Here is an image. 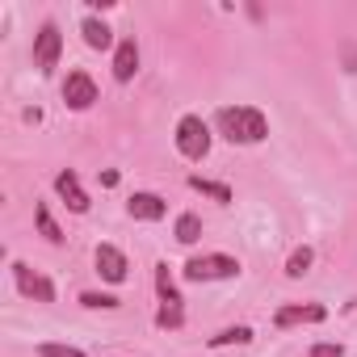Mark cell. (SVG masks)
<instances>
[{"instance_id":"cell-1","label":"cell","mask_w":357,"mask_h":357,"mask_svg":"<svg viewBox=\"0 0 357 357\" xmlns=\"http://www.w3.org/2000/svg\"><path fill=\"white\" fill-rule=\"evenodd\" d=\"M219 130H223V139H231V143H261V139L269 135V122H265V114L252 109V105H223V109H219Z\"/></svg>"},{"instance_id":"cell-2","label":"cell","mask_w":357,"mask_h":357,"mask_svg":"<svg viewBox=\"0 0 357 357\" xmlns=\"http://www.w3.org/2000/svg\"><path fill=\"white\" fill-rule=\"evenodd\" d=\"M176 147H181L185 160H202L211 151V130L198 114H185L181 122H176Z\"/></svg>"},{"instance_id":"cell-3","label":"cell","mask_w":357,"mask_h":357,"mask_svg":"<svg viewBox=\"0 0 357 357\" xmlns=\"http://www.w3.org/2000/svg\"><path fill=\"white\" fill-rule=\"evenodd\" d=\"M181 273L190 282H219V278H236L240 273V261L236 257H223V252H206V257H194Z\"/></svg>"},{"instance_id":"cell-4","label":"cell","mask_w":357,"mask_h":357,"mask_svg":"<svg viewBox=\"0 0 357 357\" xmlns=\"http://www.w3.org/2000/svg\"><path fill=\"white\" fill-rule=\"evenodd\" d=\"M59 51H63L59 26H55V22H43V30L34 34V68H38V72H51V68L59 63Z\"/></svg>"},{"instance_id":"cell-5","label":"cell","mask_w":357,"mask_h":357,"mask_svg":"<svg viewBox=\"0 0 357 357\" xmlns=\"http://www.w3.org/2000/svg\"><path fill=\"white\" fill-rule=\"evenodd\" d=\"M13 278H17V290H22L26 298H34V303H55V286H51L43 273H34L26 261H13Z\"/></svg>"},{"instance_id":"cell-6","label":"cell","mask_w":357,"mask_h":357,"mask_svg":"<svg viewBox=\"0 0 357 357\" xmlns=\"http://www.w3.org/2000/svg\"><path fill=\"white\" fill-rule=\"evenodd\" d=\"M63 101H68L72 109H89V105L97 101V84H93V76H89V72H72V76L63 80Z\"/></svg>"},{"instance_id":"cell-7","label":"cell","mask_w":357,"mask_h":357,"mask_svg":"<svg viewBox=\"0 0 357 357\" xmlns=\"http://www.w3.org/2000/svg\"><path fill=\"white\" fill-rule=\"evenodd\" d=\"M55 190H59V198H63V206H68V211H76V215H84V211H89V194L80 190V176H76L72 168H63V172L55 176Z\"/></svg>"},{"instance_id":"cell-8","label":"cell","mask_w":357,"mask_h":357,"mask_svg":"<svg viewBox=\"0 0 357 357\" xmlns=\"http://www.w3.org/2000/svg\"><path fill=\"white\" fill-rule=\"evenodd\" d=\"M97 273L105 278V282H126V257H122V248H114V244H97Z\"/></svg>"},{"instance_id":"cell-9","label":"cell","mask_w":357,"mask_h":357,"mask_svg":"<svg viewBox=\"0 0 357 357\" xmlns=\"http://www.w3.org/2000/svg\"><path fill=\"white\" fill-rule=\"evenodd\" d=\"M328 311L319 307V303H303V307H282L278 315H273V324L278 328H294V324H319Z\"/></svg>"},{"instance_id":"cell-10","label":"cell","mask_w":357,"mask_h":357,"mask_svg":"<svg viewBox=\"0 0 357 357\" xmlns=\"http://www.w3.org/2000/svg\"><path fill=\"white\" fill-rule=\"evenodd\" d=\"M126 211H130V219H143V223H155V219H164V198L160 194H135L130 202H126Z\"/></svg>"},{"instance_id":"cell-11","label":"cell","mask_w":357,"mask_h":357,"mask_svg":"<svg viewBox=\"0 0 357 357\" xmlns=\"http://www.w3.org/2000/svg\"><path fill=\"white\" fill-rule=\"evenodd\" d=\"M135 72H139V47H135V38H122L118 51H114V76L135 80Z\"/></svg>"},{"instance_id":"cell-12","label":"cell","mask_w":357,"mask_h":357,"mask_svg":"<svg viewBox=\"0 0 357 357\" xmlns=\"http://www.w3.org/2000/svg\"><path fill=\"white\" fill-rule=\"evenodd\" d=\"M80 34H84V43H89L93 51H105V47L114 43V34H109V26H105V22H97V17H84V26H80Z\"/></svg>"},{"instance_id":"cell-13","label":"cell","mask_w":357,"mask_h":357,"mask_svg":"<svg viewBox=\"0 0 357 357\" xmlns=\"http://www.w3.org/2000/svg\"><path fill=\"white\" fill-rule=\"evenodd\" d=\"M34 223H38V231H43V236H47V240H51V244H63V231H59V227H55V219H51V211H47V206H43V202H38V206H34Z\"/></svg>"},{"instance_id":"cell-14","label":"cell","mask_w":357,"mask_h":357,"mask_svg":"<svg viewBox=\"0 0 357 357\" xmlns=\"http://www.w3.org/2000/svg\"><path fill=\"white\" fill-rule=\"evenodd\" d=\"M198 236H202V219L198 215H181V219H176V240H181V244H198Z\"/></svg>"},{"instance_id":"cell-15","label":"cell","mask_w":357,"mask_h":357,"mask_svg":"<svg viewBox=\"0 0 357 357\" xmlns=\"http://www.w3.org/2000/svg\"><path fill=\"white\" fill-rule=\"evenodd\" d=\"M155 290H160V303H181V294H176V286H172L168 265H155Z\"/></svg>"},{"instance_id":"cell-16","label":"cell","mask_w":357,"mask_h":357,"mask_svg":"<svg viewBox=\"0 0 357 357\" xmlns=\"http://www.w3.org/2000/svg\"><path fill=\"white\" fill-rule=\"evenodd\" d=\"M155 324H160V328H181V324H185V311H181V303H160V311H155Z\"/></svg>"},{"instance_id":"cell-17","label":"cell","mask_w":357,"mask_h":357,"mask_svg":"<svg viewBox=\"0 0 357 357\" xmlns=\"http://www.w3.org/2000/svg\"><path fill=\"white\" fill-rule=\"evenodd\" d=\"M311 261H315V257H311V248L303 244V248H294V252H290V261H286V273H290V278H303V273L311 269Z\"/></svg>"},{"instance_id":"cell-18","label":"cell","mask_w":357,"mask_h":357,"mask_svg":"<svg viewBox=\"0 0 357 357\" xmlns=\"http://www.w3.org/2000/svg\"><path fill=\"white\" fill-rule=\"evenodd\" d=\"M190 185H194L198 194H206V198H215V202H231V190H227V185H215V181H202V176H190Z\"/></svg>"},{"instance_id":"cell-19","label":"cell","mask_w":357,"mask_h":357,"mask_svg":"<svg viewBox=\"0 0 357 357\" xmlns=\"http://www.w3.org/2000/svg\"><path fill=\"white\" fill-rule=\"evenodd\" d=\"M252 340V328H227V332H219V336H211V344H248Z\"/></svg>"},{"instance_id":"cell-20","label":"cell","mask_w":357,"mask_h":357,"mask_svg":"<svg viewBox=\"0 0 357 357\" xmlns=\"http://www.w3.org/2000/svg\"><path fill=\"white\" fill-rule=\"evenodd\" d=\"M80 303H84V307H93V311H114V307H118V298H114V294H93V290H84V294H80Z\"/></svg>"},{"instance_id":"cell-21","label":"cell","mask_w":357,"mask_h":357,"mask_svg":"<svg viewBox=\"0 0 357 357\" xmlns=\"http://www.w3.org/2000/svg\"><path fill=\"white\" fill-rule=\"evenodd\" d=\"M38 357H89V353H80V349H72V344H43Z\"/></svg>"},{"instance_id":"cell-22","label":"cell","mask_w":357,"mask_h":357,"mask_svg":"<svg viewBox=\"0 0 357 357\" xmlns=\"http://www.w3.org/2000/svg\"><path fill=\"white\" fill-rule=\"evenodd\" d=\"M311 357H344V349H340V344H315Z\"/></svg>"}]
</instances>
